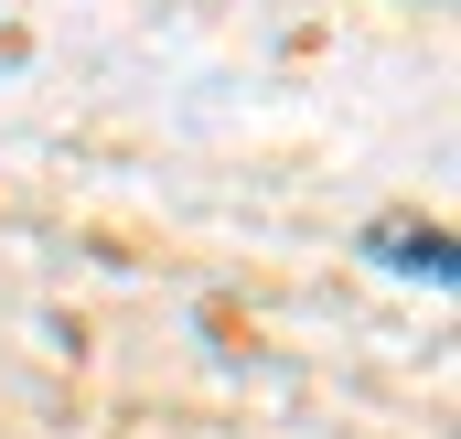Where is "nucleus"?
Returning a JSON list of instances; mask_svg holds the SVG:
<instances>
[{
	"label": "nucleus",
	"instance_id": "nucleus-1",
	"mask_svg": "<svg viewBox=\"0 0 461 439\" xmlns=\"http://www.w3.org/2000/svg\"><path fill=\"white\" fill-rule=\"evenodd\" d=\"M375 257H386V268H419V279H451V236H440V225H419V236H408V225H386V236H375Z\"/></svg>",
	"mask_w": 461,
	"mask_h": 439
}]
</instances>
